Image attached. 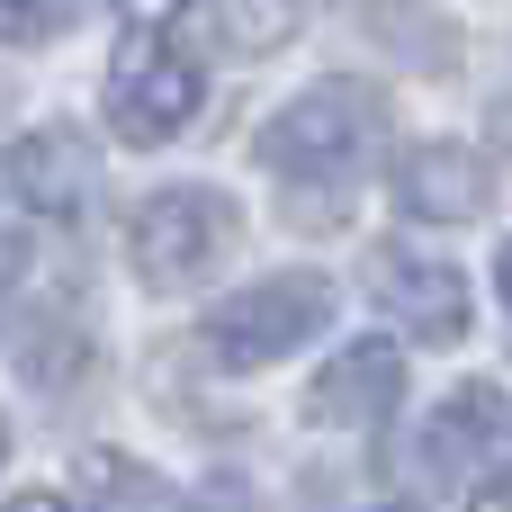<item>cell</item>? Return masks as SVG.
Masks as SVG:
<instances>
[{
  "mask_svg": "<svg viewBox=\"0 0 512 512\" xmlns=\"http://www.w3.org/2000/svg\"><path fill=\"white\" fill-rule=\"evenodd\" d=\"M495 135L512 144V72H504V90H495Z\"/></svg>",
  "mask_w": 512,
  "mask_h": 512,
  "instance_id": "ffe728a7",
  "label": "cell"
},
{
  "mask_svg": "<svg viewBox=\"0 0 512 512\" xmlns=\"http://www.w3.org/2000/svg\"><path fill=\"white\" fill-rule=\"evenodd\" d=\"M468 512H512V468H504V477H486V486L468 495Z\"/></svg>",
  "mask_w": 512,
  "mask_h": 512,
  "instance_id": "2e32d148",
  "label": "cell"
},
{
  "mask_svg": "<svg viewBox=\"0 0 512 512\" xmlns=\"http://www.w3.org/2000/svg\"><path fill=\"white\" fill-rule=\"evenodd\" d=\"M486 198L495 189H486V162L468 144H414L396 162V207L423 225H468V216H486Z\"/></svg>",
  "mask_w": 512,
  "mask_h": 512,
  "instance_id": "ba28073f",
  "label": "cell"
},
{
  "mask_svg": "<svg viewBox=\"0 0 512 512\" xmlns=\"http://www.w3.org/2000/svg\"><path fill=\"white\" fill-rule=\"evenodd\" d=\"M171 9H189V0H126V18L144 27V18H171Z\"/></svg>",
  "mask_w": 512,
  "mask_h": 512,
  "instance_id": "d6986e66",
  "label": "cell"
},
{
  "mask_svg": "<svg viewBox=\"0 0 512 512\" xmlns=\"http://www.w3.org/2000/svg\"><path fill=\"white\" fill-rule=\"evenodd\" d=\"M288 27H297L288 0H243V9H225V45H234V54H270Z\"/></svg>",
  "mask_w": 512,
  "mask_h": 512,
  "instance_id": "8fae6325",
  "label": "cell"
},
{
  "mask_svg": "<svg viewBox=\"0 0 512 512\" xmlns=\"http://www.w3.org/2000/svg\"><path fill=\"white\" fill-rule=\"evenodd\" d=\"M90 144L72 135V126H36L18 153H9V189H18V207H36V216H72L81 198H90Z\"/></svg>",
  "mask_w": 512,
  "mask_h": 512,
  "instance_id": "9c48e42d",
  "label": "cell"
},
{
  "mask_svg": "<svg viewBox=\"0 0 512 512\" xmlns=\"http://www.w3.org/2000/svg\"><path fill=\"white\" fill-rule=\"evenodd\" d=\"M324 324H333V279L279 270V279L234 288V297L207 315V360H216V369H270V360L306 351Z\"/></svg>",
  "mask_w": 512,
  "mask_h": 512,
  "instance_id": "7a4b0ae2",
  "label": "cell"
},
{
  "mask_svg": "<svg viewBox=\"0 0 512 512\" xmlns=\"http://www.w3.org/2000/svg\"><path fill=\"white\" fill-rule=\"evenodd\" d=\"M198 512H261V504H252L243 486H207V495H198Z\"/></svg>",
  "mask_w": 512,
  "mask_h": 512,
  "instance_id": "e0dca14e",
  "label": "cell"
},
{
  "mask_svg": "<svg viewBox=\"0 0 512 512\" xmlns=\"http://www.w3.org/2000/svg\"><path fill=\"white\" fill-rule=\"evenodd\" d=\"M81 512H180V495L144 468V459H90V495Z\"/></svg>",
  "mask_w": 512,
  "mask_h": 512,
  "instance_id": "30bf717a",
  "label": "cell"
},
{
  "mask_svg": "<svg viewBox=\"0 0 512 512\" xmlns=\"http://www.w3.org/2000/svg\"><path fill=\"white\" fill-rule=\"evenodd\" d=\"M369 18H378L387 36H405V54H423V63H450V45H459L441 18H414L405 0H369Z\"/></svg>",
  "mask_w": 512,
  "mask_h": 512,
  "instance_id": "4fadbf2b",
  "label": "cell"
},
{
  "mask_svg": "<svg viewBox=\"0 0 512 512\" xmlns=\"http://www.w3.org/2000/svg\"><path fill=\"white\" fill-rule=\"evenodd\" d=\"M504 297H512V252H504Z\"/></svg>",
  "mask_w": 512,
  "mask_h": 512,
  "instance_id": "44dd1931",
  "label": "cell"
},
{
  "mask_svg": "<svg viewBox=\"0 0 512 512\" xmlns=\"http://www.w3.org/2000/svg\"><path fill=\"white\" fill-rule=\"evenodd\" d=\"M512 450V396L504 387H450L441 405H432V423H423V468L441 477V486H468V477H486V459H504Z\"/></svg>",
  "mask_w": 512,
  "mask_h": 512,
  "instance_id": "5b68a950",
  "label": "cell"
},
{
  "mask_svg": "<svg viewBox=\"0 0 512 512\" xmlns=\"http://www.w3.org/2000/svg\"><path fill=\"white\" fill-rule=\"evenodd\" d=\"M387 135V99L369 81H315L261 126V162L288 180H351Z\"/></svg>",
  "mask_w": 512,
  "mask_h": 512,
  "instance_id": "6da1fadb",
  "label": "cell"
},
{
  "mask_svg": "<svg viewBox=\"0 0 512 512\" xmlns=\"http://www.w3.org/2000/svg\"><path fill=\"white\" fill-rule=\"evenodd\" d=\"M0 450H9V432H0Z\"/></svg>",
  "mask_w": 512,
  "mask_h": 512,
  "instance_id": "7402d4cb",
  "label": "cell"
},
{
  "mask_svg": "<svg viewBox=\"0 0 512 512\" xmlns=\"http://www.w3.org/2000/svg\"><path fill=\"white\" fill-rule=\"evenodd\" d=\"M0 512H72V504H63V495H45V486H27V495H9Z\"/></svg>",
  "mask_w": 512,
  "mask_h": 512,
  "instance_id": "ac0fdd59",
  "label": "cell"
},
{
  "mask_svg": "<svg viewBox=\"0 0 512 512\" xmlns=\"http://www.w3.org/2000/svg\"><path fill=\"white\" fill-rule=\"evenodd\" d=\"M81 369V333L72 324H45L36 342H27V387H63Z\"/></svg>",
  "mask_w": 512,
  "mask_h": 512,
  "instance_id": "5bb4252c",
  "label": "cell"
},
{
  "mask_svg": "<svg viewBox=\"0 0 512 512\" xmlns=\"http://www.w3.org/2000/svg\"><path fill=\"white\" fill-rule=\"evenodd\" d=\"M396 396H405V351H396V342H351V351L315 378L306 414L333 423V432H369V423H387Z\"/></svg>",
  "mask_w": 512,
  "mask_h": 512,
  "instance_id": "52a82bcc",
  "label": "cell"
},
{
  "mask_svg": "<svg viewBox=\"0 0 512 512\" xmlns=\"http://www.w3.org/2000/svg\"><path fill=\"white\" fill-rule=\"evenodd\" d=\"M225 243H234V207H225V189H198V180L153 189V198L135 207V225H126V252H135V270H144L153 288L207 279V270L225 261Z\"/></svg>",
  "mask_w": 512,
  "mask_h": 512,
  "instance_id": "3957f363",
  "label": "cell"
},
{
  "mask_svg": "<svg viewBox=\"0 0 512 512\" xmlns=\"http://www.w3.org/2000/svg\"><path fill=\"white\" fill-rule=\"evenodd\" d=\"M198 99H207V72L180 54V45H162V36H126L117 45V63H108V126L126 135V144H171L189 117H198Z\"/></svg>",
  "mask_w": 512,
  "mask_h": 512,
  "instance_id": "277c9868",
  "label": "cell"
},
{
  "mask_svg": "<svg viewBox=\"0 0 512 512\" xmlns=\"http://www.w3.org/2000/svg\"><path fill=\"white\" fill-rule=\"evenodd\" d=\"M18 261H27V225L18 207H0V279H18Z\"/></svg>",
  "mask_w": 512,
  "mask_h": 512,
  "instance_id": "9a60e30c",
  "label": "cell"
},
{
  "mask_svg": "<svg viewBox=\"0 0 512 512\" xmlns=\"http://www.w3.org/2000/svg\"><path fill=\"white\" fill-rule=\"evenodd\" d=\"M369 297H378L405 333H423V342H459V333H468V279H459L450 261L405 252V243H387V252L369 261Z\"/></svg>",
  "mask_w": 512,
  "mask_h": 512,
  "instance_id": "8992f818",
  "label": "cell"
},
{
  "mask_svg": "<svg viewBox=\"0 0 512 512\" xmlns=\"http://www.w3.org/2000/svg\"><path fill=\"white\" fill-rule=\"evenodd\" d=\"M81 0H0V45H54Z\"/></svg>",
  "mask_w": 512,
  "mask_h": 512,
  "instance_id": "7c38bea8",
  "label": "cell"
}]
</instances>
